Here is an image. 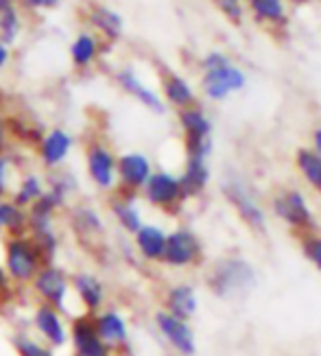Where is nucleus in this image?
<instances>
[{
  "label": "nucleus",
  "instance_id": "nucleus-17",
  "mask_svg": "<svg viewBox=\"0 0 321 356\" xmlns=\"http://www.w3.org/2000/svg\"><path fill=\"white\" fill-rule=\"evenodd\" d=\"M197 256V238L186 229H177L166 236L162 260L173 267H183Z\"/></svg>",
  "mask_w": 321,
  "mask_h": 356
},
{
  "label": "nucleus",
  "instance_id": "nucleus-20",
  "mask_svg": "<svg viewBox=\"0 0 321 356\" xmlns=\"http://www.w3.org/2000/svg\"><path fill=\"white\" fill-rule=\"evenodd\" d=\"M166 234L158 225H142L135 232V247L147 260H160L164 254Z\"/></svg>",
  "mask_w": 321,
  "mask_h": 356
},
{
  "label": "nucleus",
  "instance_id": "nucleus-2",
  "mask_svg": "<svg viewBox=\"0 0 321 356\" xmlns=\"http://www.w3.org/2000/svg\"><path fill=\"white\" fill-rule=\"evenodd\" d=\"M116 153L101 140L85 147V171L99 191H112L116 186Z\"/></svg>",
  "mask_w": 321,
  "mask_h": 356
},
{
  "label": "nucleus",
  "instance_id": "nucleus-8",
  "mask_svg": "<svg viewBox=\"0 0 321 356\" xmlns=\"http://www.w3.org/2000/svg\"><path fill=\"white\" fill-rule=\"evenodd\" d=\"M116 83L122 92H127L129 97H133L138 103H142L147 110L156 112V114H164V103L160 99L158 92H153L140 76L135 74L133 68H120L116 72Z\"/></svg>",
  "mask_w": 321,
  "mask_h": 356
},
{
  "label": "nucleus",
  "instance_id": "nucleus-42",
  "mask_svg": "<svg viewBox=\"0 0 321 356\" xmlns=\"http://www.w3.org/2000/svg\"><path fill=\"white\" fill-rule=\"evenodd\" d=\"M9 289V275L5 271V267H0V296Z\"/></svg>",
  "mask_w": 321,
  "mask_h": 356
},
{
  "label": "nucleus",
  "instance_id": "nucleus-9",
  "mask_svg": "<svg viewBox=\"0 0 321 356\" xmlns=\"http://www.w3.org/2000/svg\"><path fill=\"white\" fill-rule=\"evenodd\" d=\"M242 86H245V74L229 64H225L221 68L206 70V76H204V90L214 101L225 99L229 92L240 90Z\"/></svg>",
  "mask_w": 321,
  "mask_h": 356
},
{
  "label": "nucleus",
  "instance_id": "nucleus-7",
  "mask_svg": "<svg viewBox=\"0 0 321 356\" xmlns=\"http://www.w3.org/2000/svg\"><path fill=\"white\" fill-rule=\"evenodd\" d=\"M33 326L49 346L64 348L68 343V328L64 323V317H61V311H57V308L42 302L33 313Z\"/></svg>",
  "mask_w": 321,
  "mask_h": 356
},
{
  "label": "nucleus",
  "instance_id": "nucleus-35",
  "mask_svg": "<svg viewBox=\"0 0 321 356\" xmlns=\"http://www.w3.org/2000/svg\"><path fill=\"white\" fill-rule=\"evenodd\" d=\"M11 158L5 153H0V199H5L11 191Z\"/></svg>",
  "mask_w": 321,
  "mask_h": 356
},
{
  "label": "nucleus",
  "instance_id": "nucleus-26",
  "mask_svg": "<svg viewBox=\"0 0 321 356\" xmlns=\"http://www.w3.org/2000/svg\"><path fill=\"white\" fill-rule=\"evenodd\" d=\"M197 311V298L190 286H175L168 293V313L179 317V319H188Z\"/></svg>",
  "mask_w": 321,
  "mask_h": 356
},
{
  "label": "nucleus",
  "instance_id": "nucleus-21",
  "mask_svg": "<svg viewBox=\"0 0 321 356\" xmlns=\"http://www.w3.org/2000/svg\"><path fill=\"white\" fill-rule=\"evenodd\" d=\"M208 184V166L201 158H188L186 171L179 177V188L183 197H192L201 193Z\"/></svg>",
  "mask_w": 321,
  "mask_h": 356
},
{
  "label": "nucleus",
  "instance_id": "nucleus-13",
  "mask_svg": "<svg viewBox=\"0 0 321 356\" xmlns=\"http://www.w3.org/2000/svg\"><path fill=\"white\" fill-rule=\"evenodd\" d=\"M145 197L153 206H171L181 197L179 179L166 171L151 173V177L145 184Z\"/></svg>",
  "mask_w": 321,
  "mask_h": 356
},
{
  "label": "nucleus",
  "instance_id": "nucleus-32",
  "mask_svg": "<svg viewBox=\"0 0 321 356\" xmlns=\"http://www.w3.org/2000/svg\"><path fill=\"white\" fill-rule=\"evenodd\" d=\"M297 162H299V168L306 175V179H308L313 186H317V188H321V158L311 151H299Z\"/></svg>",
  "mask_w": 321,
  "mask_h": 356
},
{
  "label": "nucleus",
  "instance_id": "nucleus-25",
  "mask_svg": "<svg viewBox=\"0 0 321 356\" xmlns=\"http://www.w3.org/2000/svg\"><path fill=\"white\" fill-rule=\"evenodd\" d=\"M275 210H278V214L282 216V219H286L288 223H306L311 219V212H308V208H306L299 193H288L286 197L278 199Z\"/></svg>",
  "mask_w": 321,
  "mask_h": 356
},
{
  "label": "nucleus",
  "instance_id": "nucleus-38",
  "mask_svg": "<svg viewBox=\"0 0 321 356\" xmlns=\"http://www.w3.org/2000/svg\"><path fill=\"white\" fill-rule=\"evenodd\" d=\"M227 64V57L225 55H221V53H210L206 59H204V66H206V70H212V68H221V66H225Z\"/></svg>",
  "mask_w": 321,
  "mask_h": 356
},
{
  "label": "nucleus",
  "instance_id": "nucleus-34",
  "mask_svg": "<svg viewBox=\"0 0 321 356\" xmlns=\"http://www.w3.org/2000/svg\"><path fill=\"white\" fill-rule=\"evenodd\" d=\"M254 11L265 20H282L284 15V7L282 0H249Z\"/></svg>",
  "mask_w": 321,
  "mask_h": 356
},
{
  "label": "nucleus",
  "instance_id": "nucleus-22",
  "mask_svg": "<svg viewBox=\"0 0 321 356\" xmlns=\"http://www.w3.org/2000/svg\"><path fill=\"white\" fill-rule=\"evenodd\" d=\"M46 191V181L38 175V173H26L20 184L15 186V191L11 195V201L15 206H20V208H28V206H33L35 201L44 195Z\"/></svg>",
  "mask_w": 321,
  "mask_h": 356
},
{
  "label": "nucleus",
  "instance_id": "nucleus-5",
  "mask_svg": "<svg viewBox=\"0 0 321 356\" xmlns=\"http://www.w3.org/2000/svg\"><path fill=\"white\" fill-rule=\"evenodd\" d=\"M151 162L145 153L129 151L122 153L116 160V177L122 184V188L127 191H140L145 188L147 179L151 177Z\"/></svg>",
  "mask_w": 321,
  "mask_h": 356
},
{
  "label": "nucleus",
  "instance_id": "nucleus-19",
  "mask_svg": "<svg viewBox=\"0 0 321 356\" xmlns=\"http://www.w3.org/2000/svg\"><path fill=\"white\" fill-rule=\"evenodd\" d=\"M22 35V15L18 0H0V42L15 44Z\"/></svg>",
  "mask_w": 321,
  "mask_h": 356
},
{
  "label": "nucleus",
  "instance_id": "nucleus-15",
  "mask_svg": "<svg viewBox=\"0 0 321 356\" xmlns=\"http://www.w3.org/2000/svg\"><path fill=\"white\" fill-rule=\"evenodd\" d=\"M70 334H72V348L76 356H99V354L110 352V348H107L101 341V337L97 334L94 323L85 317L72 321Z\"/></svg>",
  "mask_w": 321,
  "mask_h": 356
},
{
  "label": "nucleus",
  "instance_id": "nucleus-18",
  "mask_svg": "<svg viewBox=\"0 0 321 356\" xmlns=\"http://www.w3.org/2000/svg\"><path fill=\"white\" fill-rule=\"evenodd\" d=\"M0 234L22 236L28 234V216L26 210L15 206L11 199H0Z\"/></svg>",
  "mask_w": 321,
  "mask_h": 356
},
{
  "label": "nucleus",
  "instance_id": "nucleus-28",
  "mask_svg": "<svg viewBox=\"0 0 321 356\" xmlns=\"http://www.w3.org/2000/svg\"><path fill=\"white\" fill-rule=\"evenodd\" d=\"M112 214L118 221V225L122 229L131 232V234H135V232L142 227L140 212H138V208L127 199H112Z\"/></svg>",
  "mask_w": 321,
  "mask_h": 356
},
{
  "label": "nucleus",
  "instance_id": "nucleus-6",
  "mask_svg": "<svg viewBox=\"0 0 321 356\" xmlns=\"http://www.w3.org/2000/svg\"><path fill=\"white\" fill-rule=\"evenodd\" d=\"M85 22L90 24L92 33H97L103 42H118L122 38V31H125V20L122 15L107 7V5H90L85 11Z\"/></svg>",
  "mask_w": 321,
  "mask_h": 356
},
{
  "label": "nucleus",
  "instance_id": "nucleus-33",
  "mask_svg": "<svg viewBox=\"0 0 321 356\" xmlns=\"http://www.w3.org/2000/svg\"><path fill=\"white\" fill-rule=\"evenodd\" d=\"M229 195H232V199L236 201V206L242 210V214L245 216H247V219L254 223V225H260V227H263V214H260V210L252 204V201H249V197L247 195H245L240 188H238V186H236V188H232V191H229Z\"/></svg>",
  "mask_w": 321,
  "mask_h": 356
},
{
  "label": "nucleus",
  "instance_id": "nucleus-24",
  "mask_svg": "<svg viewBox=\"0 0 321 356\" xmlns=\"http://www.w3.org/2000/svg\"><path fill=\"white\" fill-rule=\"evenodd\" d=\"M179 122L183 131H186V143L195 140H208L210 138V120L204 112L195 110V107H186L179 112Z\"/></svg>",
  "mask_w": 321,
  "mask_h": 356
},
{
  "label": "nucleus",
  "instance_id": "nucleus-4",
  "mask_svg": "<svg viewBox=\"0 0 321 356\" xmlns=\"http://www.w3.org/2000/svg\"><path fill=\"white\" fill-rule=\"evenodd\" d=\"M74 147V136L64 129V127H53L49 131H44L42 140L38 143V158L44 168L49 171H57L70 156V151Z\"/></svg>",
  "mask_w": 321,
  "mask_h": 356
},
{
  "label": "nucleus",
  "instance_id": "nucleus-40",
  "mask_svg": "<svg viewBox=\"0 0 321 356\" xmlns=\"http://www.w3.org/2000/svg\"><path fill=\"white\" fill-rule=\"evenodd\" d=\"M9 61H11V46L0 42V70H5L9 66Z\"/></svg>",
  "mask_w": 321,
  "mask_h": 356
},
{
  "label": "nucleus",
  "instance_id": "nucleus-16",
  "mask_svg": "<svg viewBox=\"0 0 321 356\" xmlns=\"http://www.w3.org/2000/svg\"><path fill=\"white\" fill-rule=\"evenodd\" d=\"M94 330L97 334L101 337V341L107 346V348H116V346H122L127 343V321L122 319L116 311H99L94 313Z\"/></svg>",
  "mask_w": 321,
  "mask_h": 356
},
{
  "label": "nucleus",
  "instance_id": "nucleus-36",
  "mask_svg": "<svg viewBox=\"0 0 321 356\" xmlns=\"http://www.w3.org/2000/svg\"><path fill=\"white\" fill-rule=\"evenodd\" d=\"M64 0H18V5H22L28 11H51L57 9Z\"/></svg>",
  "mask_w": 321,
  "mask_h": 356
},
{
  "label": "nucleus",
  "instance_id": "nucleus-3",
  "mask_svg": "<svg viewBox=\"0 0 321 356\" xmlns=\"http://www.w3.org/2000/svg\"><path fill=\"white\" fill-rule=\"evenodd\" d=\"M33 289L44 304L57 308V311H66L70 280L61 267H55L51 262L49 265H42V269L33 277Z\"/></svg>",
  "mask_w": 321,
  "mask_h": 356
},
{
  "label": "nucleus",
  "instance_id": "nucleus-30",
  "mask_svg": "<svg viewBox=\"0 0 321 356\" xmlns=\"http://www.w3.org/2000/svg\"><path fill=\"white\" fill-rule=\"evenodd\" d=\"M76 188H79V184H76V177L70 171H59L51 175L49 186H46V191H49L61 206H66V201L70 199V195L76 193Z\"/></svg>",
  "mask_w": 321,
  "mask_h": 356
},
{
  "label": "nucleus",
  "instance_id": "nucleus-14",
  "mask_svg": "<svg viewBox=\"0 0 321 356\" xmlns=\"http://www.w3.org/2000/svg\"><path fill=\"white\" fill-rule=\"evenodd\" d=\"M72 289L76 293V298L81 300L88 313H99L105 304V284L99 280L94 273L90 271H79L72 275Z\"/></svg>",
  "mask_w": 321,
  "mask_h": 356
},
{
  "label": "nucleus",
  "instance_id": "nucleus-41",
  "mask_svg": "<svg viewBox=\"0 0 321 356\" xmlns=\"http://www.w3.org/2000/svg\"><path fill=\"white\" fill-rule=\"evenodd\" d=\"M308 256L315 260V265L321 269V241H315L308 245Z\"/></svg>",
  "mask_w": 321,
  "mask_h": 356
},
{
  "label": "nucleus",
  "instance_id": "nucleus-11",
  "mask_svg": "<svg viewBox=\"0 0 321 356\" xmlns=\"http://www.w3.org/2000/svg\"><path fill=\"white\" fill-rule=\"evenodd\" d=\"M103 49H105V44L97 33L81 31V33H76V38L70 42L68 55L76 70H90L92 66H97L101 53H105Z\"/></svg>",
  "mask_w": 321,
  "mask_h": 356
},
{
  "label": "nucleus",
  "instance_id": "nucleus-37",
  "mask_svg": "<svg viewBox=\"0 0 321 356\" xmlns=\"http://www.w3.org/2000/svg\"><path fill=\"white\" fill-rule=\"evenodd\" d=\"M214 3H217V7L227 15L229 20L240 22V3L238 0H214Z\"/></svg>",
  "mask_w": 321,
  "mask_h": 356
},
{
  "label": "nucleus",
  "instance_id": "nucleus-31",
  "mask_svg": "<svg viewBox=\"0 0 321 356\" xmlns=\"http://www.w3.org/2000/svg\"><path fill=\"white\" fill-rule=\"evenodd\" d=\"M13 348L20 356H55L53 350L49 346H44L42 341H35V339H31L28 334H15L13 339Z\"/></svg>",
  "mask_w": 321,
  "mask_h": 356
},
{
  "label": "nucleus",
  "instance_id": "nucleus-39",
  "mask_svg": "<svg viewBox=\"0 0 321 356\" xmlns=\"http://www.w3.org/2000/svg\"><path fill=\"white\" fill-rule=\"evenodd\" d=\"M9 145V129H7V116L0 112V153L7 151Z\"/></svg>",
  "mask_w": 321,
  "mask_h": 356
},
{
  "label": "nucleus",
  "instance_id": "nucleus-1",
  "mask_svg": "<svg viewBox=\"0 0 321 356\" xmlns=\"http://www.w3.org/2000/svg\"><path fill=\"white\" fill-rule=\"evenodd\" d=\"M42 265H44L42 254L28 234L7 238V243H5V271L9 275V280L18 282V284L33 282V277L38 275Z\"/></svg>",
  "mask_w": 321,
  "mask_h": 356
},
{
  "label": "nucleus",
  "instance_id": "nucleus-23",
  "mask_svg": "<svg viewBox=\"0 0 321 356\" xmlns=\"http://www.w3.org/2000/svg\"><path fill=\"white\" fill-rule=\"evenodd\" d=\"M162 90H164L166 101L171 103V105H175V107H179V110H186V107H190L192 101H195L192 88L179 74H168V76H164Z\"/></svg>",
  "mask_w": 321,
  "mask_h": 356
},
{
  "label": "nucleus",
  "instance_id": "nucleus-10",
  "mask_svg": "<svg viewBox=\"0 0 321 356\" xmlns=\"http://www.w3.org/2000/svg\"><path fill=\"white\" fill-rule=\"evenodd\" d=\"M254 282V273L252 269L245 265V262L236 260H227L223 265H219L217 273L212 277V286L221 296H229L238 289H247Z\"/></svg>",
  "mask_w": 321,
  "mask_h": 356
},
{
  "label": "nucleus",
  "instance_id": "nucleus-29",
  "mask_svg": "<svg viewBox=\"0 0 321 356\" xmlns=\"http://www.w3.org/2000/svg\"><path fill=\"white\" fill-rule=\"evenodd\" d=\"M72 223L76 232H81L83 236H94L103 232V221L94 208L90 206H76L72 210Z\"/></svg>",
  "mask_w": 321,
  "mask_h": 356
},
{
  "label": "nucleus",
  "instance_id": "nucleus-43",
  "mask_svg": "<svg viewBox=\"0 0 321 356\" xmlns=\"http://www.w3.org/2000/svg\"><path fill=\"white\" fill-rule=\"evenodd\" d=\"M315 145H317V149H319V153H321V129L315 134Z\"/></svg>",
  "mask_w": 321,
  "mask_h": 356
},
{
  "label": "nucleus",
  "instance_id": "nucleus-12",
  "mask_svg": "<svg viewBox=\"0 0 321 356\" xmlns=\"http://www.w3.org/2000/svg\"><path fill=\"white\" fill-rule=\"evenodd\" d=\"M156 321H158V328L162 330V334L171 341V346L175 350H179L181 354H188V356L195 352V334L188 328L186 321L171 315L168 311L158 313Z\"/></svg>",
  "mask_w": 321,
  "mask_h": 356
},
{
  "label": "nucleus",
  "instance_id": "nucleus-27",
  "mask_svg": "<svg viewBox=\"0 0 321 356\" xmlns=\"http://www.w3.org/2000/svg\"><path fill=\"white\" fill-rule=\"evenodd\" d=\"M7 129H9V138H15L20 143H28L38 147V143L42 140L44 129L38 127V122H31L22 116H7Z\"/></svg>",
  "mask_w": 321,
  "mask_h": 356
}]
</instances>
